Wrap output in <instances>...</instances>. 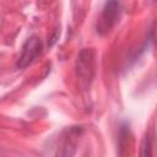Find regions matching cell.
<instances>
[{"label":"cell","instance_id":"6da1fadb","mask_svg":"<svg viewBox=\"0 0 157 157\" xmlns=\"http://www.w3.org/2000/svg\"><path fill=\"white\" fill-rule=\"evenodd\" d=\"M42 53V42L38 37H31L22 47L21 56L17 61V67H26L34 61Z\"/></svg>","mask_w":157,"mask_h":157},{"label":"cell","instance_id":"7a4b0ae2","mask_svg":"<svg viewBox=\"0 0 157 157\" xmlns=\"http://www.w3.org/2000/svg\"><path fill=\"white\" fill-rule=\"evenodd\" d=\"M119 13V4L117 0H109L105 4V7L103 9L102 16H101V21H99V31H109V28L114 25V22L117 21Z\"/></svg>","mask_w":157,"mask_h":157}]
</instances>
